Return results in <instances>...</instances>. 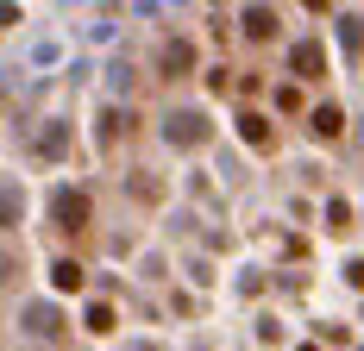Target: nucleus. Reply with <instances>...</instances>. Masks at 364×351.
Masks as SVG:
<instances>
[{
	"label": "nucleus",
	"instance_id": "obj_11",
	"mask_svg": "<svg viewBox=\"0 0 364 351\" xmlns=\"http://www.w3.org/2000/svg\"><path fill=\"white\" fill-rule=\"evenodd\" d=\"M107 326H113V308H107V301H95V308H88V333H107Z\"/></svg>",
	"mask_w": 364,
	"mask_h": 351
},
{
	"label": "nucleus",
	"instance_id": "obj_10",
	"mask_svg": "<svg viewBox=\"0 0 364 351\" xmlns=\"http://www.w3.org/2000/svg\"><path fill=\"white\" fill-rule=\"evenodd\" d=\"M164 70H170V75L188 70V44H164Z\"/></svg>",
	"mask_w": 364,
	"mask_h": 351
},
{
	"label": "nucleus",
	"instance_id": "obj_2",
	"mask_svg": "<svg viewBox=\"0 0 364 351\" xmlns=\"http://www.w3.org/2000/svg\"><path fill=\"white\" fill-rule=\"evenodd\" d=\"M289 63H295V75H327V50L308 38V44H295V50H289Z\"/></svg>",
	"mask_w": 364,
	"mask_h": 351
},
{
	"label": "nucleus",
	"instance_id": "obj_4",
	"mask_svg": "<svg viewBox=\"0 0 364 351\" xmlns=\"http://www.w3.org/2000/svg\"><path fill=\"white\" fill-rule=\"evenodd\" d=\"M170 139L176 144H201L208 139V132H201V113H176V119H170Z\"/></svg>",
	"mask_w": 364,
	"mask_h": 351
},
{
	"label": "nucleus",
	"instance_id": "obj_7",
	"mask_svg": "<svg viewBox=\"0 0 364 351\" xmlns=\"http://www.w3.org/2000/svg\"><path fill=\"white\" fill-rule=\"evenodd\" d=\"M277 32V13H270V6H252V13H245V38H270Z\"/></svg>",
	"mask_w": 364,
	"mask_h": 351
},
{
	"label": "nucleus",
	"instance_id": "obj_5",
	"mask_svg": "<svg viewBox=\"0 0 364 351\" xmlns=\"http://www.w3.org/2000/svg\"><path fill=\"white\" fill-rule=\"evenodd\" d=\"M50 288H63V295H75V288H82V264H70V257H57V264H50Z\"/></svg>",
	"mask_w": 364,
	"mask_h": 351
},
{
	"label": "nucleus",
	"instance_id": "obj_12",
	"mask_svg": "<svg viewBox=\"0 0 364 351\" xmlns=\"http://www.w3.org/2000/svg\"><path fill=\"white\" fill-rule=\"evenodd\" d=\"M346 50H352V57H364V19H346Z\"/></svg>",
	"mask_w": 364,
	"mask_h": 351
},
{
	"label": "nucleus",
	"instance_id": "obj_9",
	"mask_svg": "<svg viewBox=\"0 0 364 351\" xmlns=\"http://www.w3.org/2000/svg\"><path fill=\"white\" fill-rule=\"evenodd\" d=\"M239 132H245V144H257V151H264V144H270V126H264V119H257V113H245V119H239Z\"/></svg>",
	"mask_w": 364,
	"mask_h": 351
},
{
	"label": "nucleus",
	"instance_id": "obj_15",
	"mask_svg": "<svg viewBox=\"0 0 364 351\" xmlns=\"http://www.w3.org/2000/svg\"><path fill=\"white\" fill-rule=\"evenodd\" d=\"M126 351H157V345H126Z\"/></svg>",
	"mask_w": 364,
	"mask_h": 351
},
{
	"label": "nucleus",
	"instance_id": "obj_1",
	"mask_svg": "<svg viewBox=\"0 0 364 351\" xmlns=\"http://www.w3.org/2000/svg\"><path fill=\"white\" fill-rule=\"evenodd\" d=\"M50 220H57L63 232H82V226H88V195H82V188H57V201H50Z\"/></svg>",
	"mask_w": 364,
	"mask_h": 351
},
{
	"label": "nucleus",
	"instance_id": "obj_3",
	"mask_svg": "<svg viewBox=\"0 0 364 351\" xmlns=\"http://www.w3.org/2000/svg\"><path fill=\"white\" fill-rule=\"evenodd\" d=\"M308 126H314V139H339V132H346V113H339V107H314Z\"/></svg>",
	"mask_w": 364,
	"mask_h": 351
},
{
	"label": "nucleus",
	"instance_id": "obj_8",
	"mask_svg": "<svg viewBox=\"0 0 364 351\" xmlns=\"http://www.w3.org/2000/svg\"><path fill=\"white\" fill-rule=\"evenodd\" d=\"M26 333H32V339H57V314H50V308H32V314H26Z\"/></svg>",
	"mask_w": 364,
	"mask_h": 351
},
{
	"label": "nucleus",
	"instance_id": "obj_14",
	"mask_svg": "<svg viewBox=\"0 0 364 351\" xmlns=\"http://www.w3.org/2000/svg\"><path fill=\"white\" fill-rule=\"evenodd\" d=\"M301 6H314V13H327V0H301Z\"/></svg>",
	"mask_w": 364,
	"mask_h": 351
},
{
	"label": "nucleus",
	"instance_id": "obj_13",
	"mask_svg": "<svg viewBox=\"0 0 364 351\" xmlns=\"http://www.w3.org/2000/svg\"><path fill=\"white\" fill-rule=\"evenodd\" d=\"M13 270H19V257H13V251H0V282H13Z\"/></svg>",
	"mask_w": 364,
	"mask_h": 351
},
{
	"label": "nucleus",
	"instance_id": "obj_6",
	"mask_svg": "<svg viewBox=\"0 0 364 351\" xmlns=\"http://www.w3.org/2000/svg\"><path fill=\"white\" fill-rule=\"evenodd\" d=\"M19 213H26V195L13 182H0V226H19Z\"/></svg>",
	"mask_w": 364,
	"mask_h": 351
},
{
	"label": "nucleus",
	"instance_id": "obj_16",
	"mask_svg": "<svg viewBox=\"0 0 364 351\" xmlns=\"http://www.w3.org/2000/svg\"><path fill=\"white\" fill-rule=\"evenodd\" d=\"M308 351H314V345H308Z\"/></svg>",
	"mask_w": 364,
	"mask_h": 351
}]
</instances>
